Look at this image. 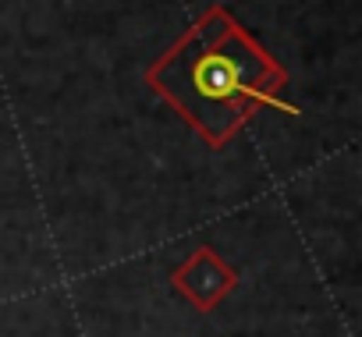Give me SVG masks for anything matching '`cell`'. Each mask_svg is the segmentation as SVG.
<instances>
[{"label": "cell", "mask_w": 362, "mask_h": 337, "mask_svg": "<svg viewBox=\"0 0 362 337\" xmlns=\"http://www.w3.org/2000/svg\"><path fill=\"white\" fill-rule=\"evenodd\" d=\"M142 78L210 149H224L263 107L298 114L281 100L288 68L221 4L206 8Z\"/></svg>", "instance_id": "obj_1"}, {"label": "cell", "mask_w": 362, "mask_h": 337, "mask_svg": "<svg viewBox=\"0 0 362 337\" xmlns=\"http://www.w3.org/2000/svg\"><path fill=\"white\" fill-rule=\"evenodd\" d=\"M170 288L185 298L196 312H214L238 288V270L210 245H196L185 259L170 270Z\"/></svg>", "instance_id": "obj_2"}]
</instances>
